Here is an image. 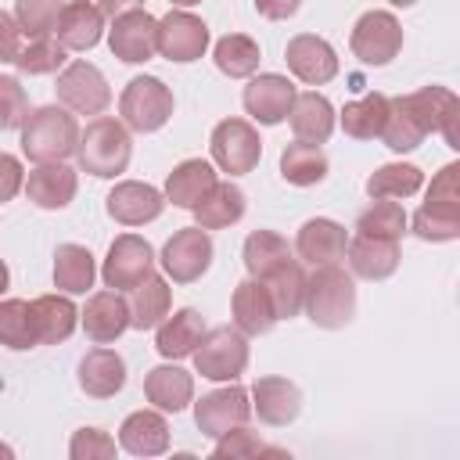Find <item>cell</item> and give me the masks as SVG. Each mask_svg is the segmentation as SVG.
<instances>
[{"instance_id":"3","label":"cell","mask_w":460,"mask_h":460,"mask_svg":"<svg viewBox=\"0 0 460 460\" xmlns=\"http://www.w3.org/2000/svg\"><path fill=\"white\" fill-rule=\"evenodd\" d=\"M79 122L65 104H43L22 122V151L29 162H65L75 155Z\"/></svg>"},{"instance_id":"32","label":"cell","mask_w":460,"mask_h":460,"mask_svg":"<svg viewBox=\"0 0 460 460\" xmlns=\"http://www.w3.org/2000/svg\"><path fill=\"white\" fill-rule=\"evenodd\" d=\"M172 305V291L165 284V277L147 273L137 288H133V302H129V327L137 331H151L169 316Z\"/></svg>"},{"instance_id":"19","label":"cell","mask_w":460,"mask_h":460,"mask_svg":"<svg viewBox=\"0 0 460 460\" xmlns=\"http://www.w3.org/2000/svg\"><path fill=\"white\" fill-rule=\"evenodd\" d=\"M345 248H349V234L341 223L334 219H305L298 226V237H295V252H298V262H309V266H327V262H338L345 259Z\"/></svg>"},{"instance_id":"42","label":"cell","mask_w":460,"mask_h":460,"mask_svg":"<svg viewBox=\"0 0 460 460\" xmlns=\"http://www.w3.org/2000/svg\"><path fill=\"white\" fill-rule=\"evenodd\" d=\"M0 345L4 349H32L36 341V323H32V302L25 298H4L0 302Z\"/></svg>"},{"instance_id":"36","label":"cell","mask_w":460,"mask_h":460,"mask_svg":"<svg viewBox=\"0 0 460 460\" xmlns=\"http://www.w3.org/2000/svg\"><path fill=\"white\" fill-rule=\"evenodd\" d=\"M212 61H216V68H219L223 75H230V79H248V75H255V68H259V61H262V50H259V43H255L252 36H244V32H226L223 40H216Z\"/></svg>"},{"instance_id":"16","label":"cell","mask_w":460,"mask_h":460,"mask_svg":"<svg viewBox=\"0 0 460 460\" xmlns=\"http://www.w3.org/2000/svg\"><path fill=\"white\" fill-rule=\"evenodd\" d=\"M104 208L115 223L122 226H144V223H155L165 208V194L151 183H140V180H122L108 190L104 198Z\"/></svg>"},{"instance_id":"14","label":"cell","mask_w":460,"mask_h":460,"mask_svg":"<svg viewBox=\"0 0 460 460\" xmlns=\"http://www.w3.org/2000/svg\"><path fill=\"white\" fill-rule=\"evenodd\" d=\"M284 61H288L291 75L302 79L305 86H323V83H331V79L338 75V54H334V47H331L323 36H316V32H298V36H291L288 47H284Z\"/></svg>"},{"instance_id":"22","label":"cell","mask_w":460,"mask_h":460,"mask_svg":"<svg viewBox=\"0 0 460 460\" xmlns=\"http://www.w3.org/2000/svg\"><path fill=\"white\" fill-rule=\"evenodd\" d=\"M349 266H352V277H363V280H385L399 270V241L392 237H370V234H356L349 241Z\"/></svg>"},{"instance_id":"6","label":"cell","mask_w":460,"mask_h":460,"mask_svg":"<svg viewBox=\"0 0 460 460\" xmlns=\"http://www.w3.org/2000/svg\"><path fill=\"white\" fill-rule=\"evenodd\" d=\"M208 147H212V162L223 172H230V176L252 172L259 165V158H262L259 129L248 119H223V122H216V129L208 137Z\"/></svg>"},{"instance_id":"54","label":"cell","mask_w":460,"mask_h":460,"mask_svg":"<svg viewBox=\"0 0 460 460\" xmlns=\"http://www.w3.org/2000/svg\"><path fill=\"white\" fill-rule=\"evenodd\" d=\"M97 7H101V14H108V18H115V14H122V11H133V7H144V0H97Z\"/></svg>"},{"instance_id":"33","label":"cell","mask_w":460,"mask_h":460,"mask_svg":"<svg viewBox=\"0 0 460 460\" xmlns=\"http://www.w3.org/2000/svg\"><path fill=\"white\" fill-rule=\"evenodd\" d=\"M402 104L424 126V133H438L453 115H460V101L446 86H420L413 93H402Z\"/></svg>"},{"instance_id":"20","label":"cell","mask_w":460,"mask_h":460,"mask_svg":"<svg viewBox=\"0 0 460 460\" xmlns=\"http://www.w3.org/2000/svg\"><path fill=\"white\" fill-rule=\"evenodd\" d=\"M230 313H234V327L248 338L255 334H266L273 323H277V309H273V298L266 291L262 280L248 277L234 288V298H230Z\"/></svg>"},{"instance_id":"50","label":"cell","mask_w":460,"mask_h":460,"mask_svg":"<svg viewBox=\"0 0 460 460\" xmlns=\"http://www.w3.org/2000/svg\"><path fill=\"white\" fill-rule=\"evenodd\" d=\"M428 201H460V165H446L438 169V176L428 187Z\"/></svg>"},{"instance_id":"40","label":"cell","mask_w":460,"mask_h":460,"mask_svg":"<svg viewBox=\"0 0 460 460\" xmlns=\"http://www.w3.org/2000/svg\"><path fill=\"white\" fill-rule=\"evenodd\" d=\"M385 115H388V97L385 93H367L359 101H349L338 115L345 137L352 140H374L381 137V126H385Z\"/></svg>"},{"instance_id":"25","label":"cell","mask_w":460,"mask_h":460,"mask_svg":"<svg viewBox=\"0 0 460 460\" xmlns=\"http://www.w3.org/2000/svg\"><path fill=\"white\" fill-rule=\"evenodd\" d=\"M126 385V359L111 349H90L79 359V388L90 399H111Z\"/></svg>"},{"instance_id":"15","label":"cell","mask_w":460,"mask_h":460,"mask_svg":"<svg viewBox=\"0 0 460 460\" xmlns=\"http://www.w3.org/2000/svg\"><path fill=\"white\" fill-rule=\"evenodd\" d=\"M291 101H295V86L288 75L280 72H262V75H248V86L241 93V104L244 111L262 122V126H277L288 119L291 111Z\"/></svg>"},{"instance_id":"35","label":"cell","mask_w":460,"mask_h":460,"mask_svg":"<svg viewBox=\"0 0 460 460\" xmlns=\"http://www.w3.org/2000/svg\"><path fill=\"white\" fill-rule=\"evenodd\" d=\"M241 259H244V270H248V277L262 280L266 273H273L277 266L291 262L295 255H291V248H288V241H284L280 234H273V230H252V234L244 237Z\"/></svg>"},{"instance_id":"47","label":"cell","mask_w":460,"mask_h":460,"mask_svg":"<svg viewBox=\"0 0 460 460\" xmlns=\"http://www.w3.org/2000/svg\"><path fill=\"white\" fill-rule=\"evenodd\" d=\"M25 119H29L25 86L14 75H0V129H22Z\"/></svg>"},{"instance_id":"8","label":"cell","mask_w":460,"mask_h":460,"mask_svg":"<svg viewBox=\"0 0 460 460\" xmlns=\"http://www.w3.org/2000/svg\"><path fill=\"white\" fill-rule=\"evenodd\" d=\"M58 101L75 115H101L111 104V86L104 72L90 61H72L58 72Z\"/></svg>"},{"instance_id":"56","label":"cell","mask_w":460,"mask_h":460,"mask_svg":"<svg viewBox=\"0 0 460 460\" xmlns=\"http://www.w3.org/2000/svg\"><path fill=\"white\" fill-rule=\"evenodd\" d=\"M169 4H176V7H194V4H201V0H169Z\"/></svg>"},{"instance_id":"26","label":"cell","mask_w":460,"mask_h":460,"mask_svg":"<svg viewBox=\"0 0 460 460\" xmlns=\"http://www.w3.org/2000/svg\"><path fill=\"white\" fill-rule=\"evenodd\" d=\"M205 331H208V327H205V316H201L198 309L183 305V309H176L172 316H165V320L158 323L155 349H158L162 359H183V356H190V352L198 349V341H201Z\"/></svg>"},{"instance_id":"5","label":"cell","mask_w":460,"mask_h":460,"mask_svg":"<svg viewBox=\"0 0 460 460\" xmlns=\"http://www.w3.org/2000/svg\"><path fill=\"white\" fill-rule=\"evenodd\" d=\"M194 367L201 377L208 381H237L248 367V334H241L237 327L223 323L201 334L198 349L190 352Z\"/></svg>"},{"instance_id":"10","label":"cell","mask_w":460,"mask_h":460,"mask_svg":"<svg viewBox=\"0 0 460 460\" xmlns=\"http://www.w3.org/2000/svg\"><path fill=\"white\" fill-rule=\"evenodd\" d=\"M147 273H155V252L137 234H119L104 255L101 280L111 291H133Z\"/></svg>"},{"instance_id":"1","label":"cell","mask_w":460,"mask_h":460,"mask_svg":"<svg viewBox=\"0 0 460 460\" xmlns=\"http://www.w3.org/2000/svg\"><path fill=\"white\" fill-rule=\"evenodd\" d=\"M302 309L323 331L345 327L356 316V280H352V273L338 262L313 266V277H305Z\"/></svg>"},{"instance_id":"37","label":"cell","mask_w":460,"mask_h":460,"mask_svg":"<svg viewBox=\"0 0 460 460\" xmlns=\"http://www.w3.org/2000/svg\"><path fill=\"white\" fill-rule=\"evenodd\" d=\"M280 176L295 187H313L327 176V155L320 144H305V140H291L280 151Z\"/></svg>"},{"instance_id":"38","label":"cell","mask_w":460,"mask_h":460,"mask_svg":"<svg viewBox=\"0 0 460 460\" xmlns=\"http://www.w3.org/2000/svg\"><path fill=\"white\" fill-rule=\"evenodd\" d=\"M270 298H273V309H277V320H291L298 316L302 309V298H305V273H302V262L291 259L284 266H277L273 273L262 277Z\"/></svg>"},{"instance_id":"7","label":"cell","mask_w":460,"mask_h":460,"mask_svg":"<svg viewBox=\"0 0 460 460\" xmlns=\"http://www.w3.org/2000/svg\"><path fill=\"white\" fill-rule=\"evenodd\" d=\"M349 47L363 65L381 68L402 50V25L392 11H367V14L356 18Z\"/></svg>"},{"instance_id":"34","label":"cell","mask_w":460,"mask_h":460,"mask_svg":"<svg viewBox=\"0 0 460 460\" xmlns=\"http://www.w3.org/2000/svg\"><path fill=\"white\" fill-rule=\"evenodd\" d=\"M93 277H97V266H93L90 248L58 244V252H54V284L65 295H86L93 288Z\"/></svg>"},{"instance_id":"21","label":"cell","mask_w":460,"mask_h":460,"mask_svg":"<svg viewBox=\"0 0 460 460\" xmlns=\"http://www.w3.org/2000/svg\"><path fill=\"white\" fill-rule=\"evenodd\" d=\"M22 187H25L29 201L40 205V208H65L75 198V190H79V176L65 162H40L25 176Z\"/></svg>"},{"instance_id":"43","label":"cell","mask_w":460,"mask_h":460,"mask_svg":"<svg viewBox=\"0 0 460 460\" xmlns=\"http://www.w3.org/2000/svg\"><path fill=\"white\" fill-rule=\"evenodd\" d=\"M424 137H428L424 126L410 115V108L402 104V97H388V115H385V126H381V140H385L392 151L406 155V151L420 147Z\"/></svg>"},{"instance_id":"49","label":"cell","mask_w":460,"mask_h":460,"mask_svg":"<svg viewBox=\"0 0 460 460\" xmlns=\"http://www.w3.org/2000/svg\"><path fill=\"white\" fill-rule=\"evenodd\" d=\"M262 449H266V446H262V438L241 424V428H230L226 435H219V438H216L212 456H255V453H262Z\"/></svg>"},{"instance_id":"39","label":"cell","mask_w":460,"mask_h":460,"mask_svg":"<svg viewBox=\"0 0 460 460\" xmlns=\"http://www.w3.org/2000/svg\"><path fill=\"white\" fill-rule=\"evenodd\" d=\"M420 241H456L460 237V201H424L413 219H406Z\"/></svg>"},{"instance_id":"52","label":"cell","mask_w":460,"mask_h":460,"mask_svg":"<svg viewBox=\"0 0 460 460\" xmlns=\"http://www.w3.org/2000/svg\"><path fill=\"white\" fill-rule=\"evenodd\" d=\"M18 47H22V29H18L14 14L0 11V65H4V61H14Z\"/></svg>"},{"instance_id":"55","label":"cell","mask_w":460,"mask_h":460,"mask_svg":"<svg viewBox=\"0 0 460 460\" xmlns=\"http://www.w3.org/2000/svg\"><path fill=\"white\" fill-rule=\"evenodd\" d=\"M7 284H11V273H7V262L0 259V295L7 291Z\"/></svg>"},{"instance_id":"46","label":"cell","mask_w":460,"mask_h":460,"mask_svg":"<svg viewBox=\"0 0 460 460\" xmlns=\"http://www.w3.org/2000/svg\"><path fill=\"white\" fill-rule=\"evenodd\" d=\"M61 7H65V0H14V22H18L22 36L40 40L58 29Z\"/></svg>"},{"instance_id":"30","label":"cell","mask_w":460,"mask_h":460,"mask_svg":"<svg viewBox=\"0 0 460 460\" xmlns=\"http://www.w3.org/2000/svg\"><path fill=\"white\" fill-rule=\"evenodd\" d=\"M32 323H36L40 345H61L75 331L79 309L72 305L68 295H40V298H32Z\"/></svg>"},{"instance_id":"48","label":"cell","mask_w":460,"mask_h":460,"mask_svg":"<svg viewBox=\"0 0 460 460\" xmlns=\"http://www.w3.org/2000/svg\"><path fill=\"white\" fill-rule=\"evenodd\" d=\"M72 460H111L115 456V438L101 428H79L68 442Z\"/></svg>"},{"instance_id":"51","label":"cell","mask_w":460,"mask_h":460,"mask_svg":"<svg viewBox=\"0 0 460 460\" xmlns=\"http://www.w3.org/2000/svg\"><path fill=\"white\" fill-rule=\"evenodd\" d=\"M25 183V172H22V162L7 151H0V201H11Z\"/></svg>"},{"instance_id":"53","label":"cell","mask_w":460,"mask_h":460,"mask_svg":"<svg viewBox=\"0 0 460 460\" xmlns=\"http://www.w3.org/2000/svg\"><path fill=\"white\" fill-rule=\"evenodd\" d=\"M302 7V0H255V11L270 22H284Z\"/></svg>"},{"instance_id":"57","label":"cell","mask_w":460,"mask_h":460,"mask_svg":"<svg viewBox=\"0 0 460 460\" xmlns=\"http://www.w3.org/2000/svg\"><path fill=\"white\" fill-rule=\"evenodd\" d=\"M392 4H395V7H413L417 0H392Z\"/></svg>"},{"instance_id":"41","label":"cell","mask_w":460,"mask_h":460,"mask_svg":"<svg viewBox=\"0 0 460 460\" xmlns=\"http://www.w3.org/2000/svg\"><path fill=\"white\" fill-rule=\"evenodd\" d=\"M420 183H424V172L417 165H410V162H388V165H377L367 176V194L370 198H392V201H399V198L417 194Z\"/></svg>"},{"instance_id":"23","label":"cell","mask_w":460,"mask_h":460,"mask_svg":"<svg viewBox=\"0 0 460 460\" xmlns=\"http://www.w3.org/2000/svg\"><path fill=\"white\" fill-rule=\"evenodd\" d=\"M58 43L65 50H90L101 43V32H104V14L97 4L90 0H68L58 14Z\"/></svg>"},{"instance_id":"31","label":"cell","mask_w":460,"mask_h":460,"mask_svg":"<svg viewBox=\"0 0 460 460\" xmlns=\"http://www.w3.org/2000/svg\"><path fill=\"white\" fill-rule=\"evenodd\" d=\"M216 187V169L205 158H187L165 176V201L176 208H194Z\"/></svg>"},{"instance_id":"29","label":"cell","mask_w":460,"mask_h":460,"mask_svg":"<svg viewBox=\"0 0 460 460\" xmlns=\"http://www.w3.org/2000/svg\"><path fill=\"white\" fill-rule=\"evenodd\" d=\"M244 208H248L244 190H241L237 183H230V180H226V183L216 180V187H212L190 212H194V223H198L201 230H226V226H234V223H241Z\"/></svg>"},{"instance_id":"24","label":"cell","mask_w":460,"mask_h":460,"mask_svg":"<svg viewBox=\"0 0 460 460\" xmlns=\"http://www.w3.org/2000/svg\"><path fill=\"white\" fill-rule=\"evenodd\" d=\"M334 119L338 115H334L331 101L323 93H316V90L295 93L291 111H288L295 140H305V144H327V137L334 133Z\"/></svg>"},{"instance_id":"12","label":"cell","mask_w":460,"mask_h":460,"mask_svg":"<svg viewBox=\"0 0 460 460\" xmlns=\"http://www.w3.org/2000/svg\"><path fill=\"white\" fill-rule=\"evenodd\" d=\"M252 417V399L241 385L226 381V388H216V392H205L198 402H194V424L201 435L208 438H219L226 435L230 428H241L244 420Z\"/></svg>"},{"instance_id":"11","label":"cell","mask_w":460,"mask_h":460,"mask_svg":"<svg viewBox=\"0 0 460 460\" xmlns=\"http://www.w3.org/2000/svg\"><path fill=\"white\" fill-rule=\"evenodd\" d=\"M212 252L216 248H212L208 230H201L198 223L194 226H183V230H176L165 241V248H162V270L176 284H194L212 266Z\"/></svg>"},{"instance_id":"4","label":"cell","mask_w":460,"mask_h":460,"mask_svg":"<svg viewBox=\"0 0 460 460\" xmlns=\"http://www.w3.org/2000/svg\"><path fill=\"white\" fill-rule=\"evenodd\" d=\"M172 90L158 75H133L119 97L122 126L133 133H155L172 119Z\"/></svg>"},{"instance_id":"9","label":"cell","mask_w":460,"mask_h":460,"mask_svg":"<svg viewBox=\"0 0 460 460\" xmlns=\"http://www.w3.org/2000/svg\"><path fill=\"white\" fill-rule=\"evenodd\" d=\"M108 47L126 65L151 61L158 54V18L147 14L144 7H133V11L115 14L111 18V29H108Z\"/></svg>"},{"instance_id":"58","label":"cell","mask_w":460,"mask_h":460,"mask_svg":"<svg viewBox=\"0 0 460 460\" xmlns=\"http://www.w3.org/2000/svg\"><path fill=\"white\" fill-rule=\"evenodd\" d=\"M0 456H11V446H0Z\"/></svg>"},{"instance_id":"13","label":"cell","mask_w":460,"mask_h":460,"mask_svg":"<svg viewBox=\"0 0 460 460\" xmlns=\"http://www.w3.org/2000/svg\"><path fill=\"white\" fill-rule=\"evenodd\" d=\"M208 50V25L190 11H169L158 18V54L165 61L187 65Z\"/></svg>"},{"instance_id":"27","label":"cell","mask_w":460,"mask_h":460,"mask_svg":"<svg viewBox=\"0 0 460 460\" xmlns=\"http://www.w3.org/2000/svg\"><path fill=\"white\" fill-rule=\"evenodd\" d=\"M119 446L133 456H162L169 449V424L162 410H137L119 428Z\"/></svg>"},{"instance_id":"28","label":"cell","mask_w":460,"mask_h":460,"mask_svg":"<svg viewBox=\"0 0 460 460\" xmlns=\"http://www.w3.org/2000/svg\"><path fill=\"white\" fill-rule=\"evenodd\" d=\"M144 395L162 413H180L194 402V377L183 367H155L144 377Z\"/></svg>"},{"instance_id":"17","label":"cell","mask_w":460,"mask_h":460,"mask_svg":"<svg viewBox=\"0 0 460 460\" xmlns=\"http://www.w3.org/2000/svg\"><path fill=\"white\" fill-rule=\"evenodd\" d=\"M79 323L93 345H111L129 331V302L122 298V291H111V288L93 291L79 313Z\"/></svg>"},{"instance_id":"45","label":"cell","mask_w":460,"mask_h":460,"mask_svg":"<svg viewBox=\"0 0 460 460\" xmlns=\"http://www.w3.org/2000/svg\"><path fill=\"white\" fill-rule=\"evenodd\" d=\"M65 47L58 43V40H50V36H40V40H29L25 47H18V54H14V68L22 72V75H50V72H58L61 65H65Z\"/></svg>"},{"instance_id":"44","label":"cell","mask_w":460,"mask_h":460,"mask_svg":"<svg viewBox=\"0 0 460 460\" xmlns=\"http://www.w3.org/2000/svg\"><path fill=\"white\" fill-rule=\"evenodd\" d=\"M356 230L359 234H370V237H392V241H399L406 234V212L392 198H374L356 216Z\"/></svg>"},{"instance_id":"18","label":"cell","mask_w":460,"mask_h":460,"mask_svg":"<svg viewBox=\"0 0 460 460\" xmlns=\"http://www.w3.org/2000/svg\"><path fill=\"white\" fill-rule=\"evenodd\" d=\"M248 399H252V410L259 413V420L270 428H288L302 413V392L288 377H259L252 385Z\"/></svg>"},{"instance_id":"2","label":"cell","mask_w":460,"mask_h":460,"mask_svg":"<svg viewBox=\"0 0 460 460\" xmlns=\"http://www.w3.org/2000/svg\"><path fill=\"white\" fill-rule=\"evenodd\" d=\"M129 158H133V140H129V129L122 126V119L97 115L93 122H86V129H79L75 162L83 172L111 180V176L126 172Z\"/></svg>"}]
</instances>
